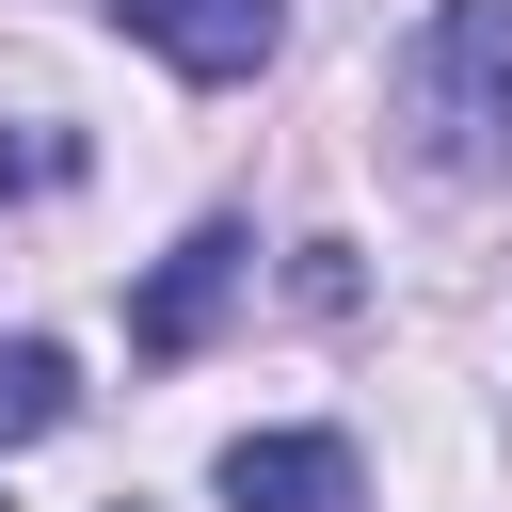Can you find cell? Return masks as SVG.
<instances>
[{
    "instance_id": "6da1fadb",
    "label": "cell",
    "mask_w": 512,
    "mask_h": 512,
    "mask_svg": "<svg viewBox=\"0 0 512 512\" xmlns=\"http://www.w3.org/2000/svg\"><path fill=\"white\" fill-rule=\"evenodd\" d=\"M400 128L448 192L512 176V0H432L400 32Z\"/></svg>"
},
{
    "instance_id": "7a4b0ae2",
    "label": "cell",
    "mask_w": 512,
    "mask_h": 512,
    "mask_svg": "<svg viewBox=\"0 0 512 512\" xmlns=\"http://www.w3.org/2000/svg\"><path fill=\"white\" fill-rule=\"evenodd\" d=\"M240 288H256V240H240V224H192V240L144 272V304H128V352H160V368H176V352H208Z\"/></svg>"
},
{
    "instance_id": "8992f818",
    "label": "cell",
    "mask_w": 512,
    "mask_h": 512,
    "mask_svg": "<svg viewBox=\"0 0 512 512\" xmlns=\"http://www.w3.org/2000/svg\"><path fill=\"white\" fill-rule=\"evenodd\" d=\"M64 176H80V144H0V208L16 192H64Z\"/></svg>"
},
{
    "instance_id": "277c9868",
    "label": "cell",
    "mask_w": 512,
    "mask_h": 512,
    "mask_svg": "<svg viewBox=\"0 0 512 512\" xmlns=\"http://www.w3.org/2000/svg\"><path fill=\"white\" fill-rule=\"evenodd\" d=\"M224 512H368L336 432H240L224 448Z\"/></svg>"
},
{
    "instance_id": "5b68a950",
    "label": "cell",
    "mask_w": 512,
    "mask_h": 512,
    "mask_svg": "<svg viewBox=\"0 0 512 512\" xmlns=\"http://www.w3.org/2000/svg\"><path fill=\"white\" fill-rule=\"evenodd\" d=\"M80 416V368H64V336H0V448H48Z\"/></svg>"
},
{
    "instance_id": "3957f363",
    "label": "cell",
    "mask_w": 512,
    "mask_h": 512,
    "mask_svg": "<svg viewBox=\"0 0 512 512\" xmlns=\"http://www.w3.org/2000/svg\"><path fill=\"white\" fill-rule=\"evenodd\" d=\"M128 48H160L176 80H256L288 48V0H112Z\"/></svg>"
},
{
    "instance_id": "52a82bcc",
    "label": "cell",
    "mask_w": 512,
    "mask_h": 512,
    "mask_svg": "<svg viewBox=\"0 0 512 512\" xmlns=\"http://www.w3.org/2000/svg\"><path fill=\"white\" fill-rule=\"evenodd\" d=\"M128 512H144V496H128Z\"/></svg>"
}]
</instances>
